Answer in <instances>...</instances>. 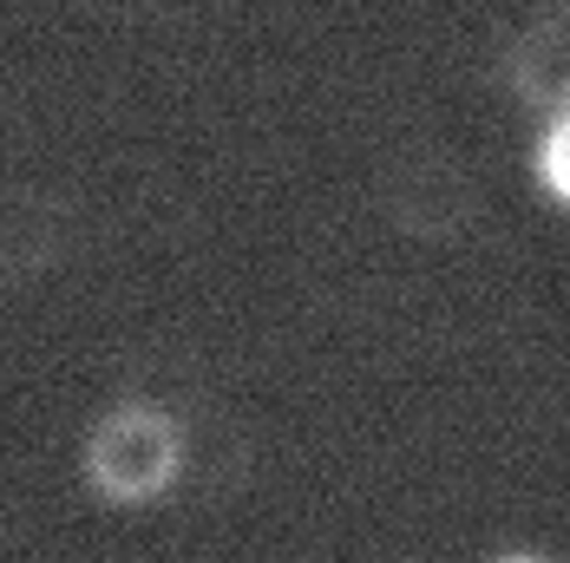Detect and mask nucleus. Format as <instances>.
<instances>
[{"label":"nucleus","mask_w":570,"mask_h":563,"mask_svg":"<svg viewBox=\"0 0 570 563\" xmlns=\"http://www.w3.org/2000/svg\"><path fill=\"white\" fill-rule=\"evenodd\" d=\"M492 563H551V557H538V551H505V557H492Z\"/></svg>","instance_id":"39448f33"},{"label":"nucleus","mask_w":570,"mask_h":563,"mask_svg":"<svg viewBox=\"0 0 570 563\" xmlns=\"http://www.w3.org/2000/svg\"><path fill=\"white\" fill-rule=\"evenodd\" d=\"M499 86L512 92L518 106H531V112H558L570 106V13H544V20H531L524 33H518L505 59H499Z\"/></svg>","instance_id":"7ed1b4c3"},{"label":"nucleus","mask_w":570,"mask_h":563,"mask_svg":"<svg viewBox=\"0 0 570 563\" xmlns=\"http://www.w3.org/2000/svg\"><path fill=\"white\" fill-rule=\"evenodd\" d=\"M190 478V426L171 399L118 394L79 433V492L106 511H158Z\"/></svg>","instance_id":"f257e3e1"},{"label":"nucleus","mask_w":570,"mask_h":563,"mask_svg":"<svg viewBox=\"0 0 570 563\" xmlns=\"http://www.w3.org/2000/svg\"><path fill=\"white\" fill-rule=\"evenodd\" d=\"M79 249V210L53 184H0V282L33 288Z\"/></svg>","instance_id":"f03ea898"},{"label":"nucleus","mask_w":570,"mask_h":563,"mask_svg":"<svg viewBox=\"0 0 570 563\" xmlns=\"http://www.w3.org/2000/svg\"><path fill=\"white\" fill-rule=\"evenodd\" d=\"M558 7H564V13H570V0H558Z\"/></svg>","instance_id":"423d86ee"},{"label":"nucleus","mask_w":570,"mask_h":563,"mask_svg":"<svg viewBox=\"0 0 570 563\" xmlns=\"http://www.w3.org/2000/svg\"><path fill=\"white\" fill-rule=\"evenodd\" d=\"M524 177H531V190H538L551 210L570 217V106H558V112H544L538 125H531Z\"/></svg>","instance_id":"20e7f679"}]
</instances>
